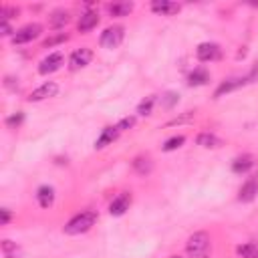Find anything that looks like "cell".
Returning <instances> with one entry per match:
<instances>
[{
    "label": "cell",
    "instance_id": "obj_1",
    "mask_svg": "<svg viewBox=\"0 0 258 258\" xmlns=\"http://www.w3.org/2000/svg\"><path fill=\"white\" fill-rule=\"evenodd\" d=\"M97 220H99V214L95 210H83V212H79L77 216H73L64 224V234H69V236L85 234V232H89L95 226Z\"/></svg>",
    "mask_w": 258,
    "mask_h": 258
},
{
    "label": "cell",
    "instance_id": "obj_2",
    "mask_svg": "<svg viewBox=\"0 0 258 258\" xmlns=\"http://www.w3.org/2000/svg\"><path fill=\"white\" fill-rule=\"evenodd\" d=\"M187 258H210L212 254V240L208 232H194L185 242Z\"/></svg>",
    "mask_w": 258,
    "mask_h": 258
},
{
    "label": "cell",
    "instance_id": "obj_3",
    "mask_svg": "<svg viewBox=\"0 0 258 258\" xmlns=\"http://www.w3.org/2000/svg\"><path fill=\"white\" fill-rule=\"evenodd\" d=\"M123 38H125V28L115 24V26H109V28H105L101 32L99 42H101L103 48H117L123 42Z\"/></svg>",
    "mask_w": 258,
    "mask_h": 258
},
{
    "label": "cell",
    "instance_id": "obj_4",
    "mask_svg": "<svg viewBox=\"0 0 258 258\" xmlns=\"http://www.w3.org/2000/svg\"><path fill=\"white\" fill-rule=\"evenodd\" d=\"M42 32V26L38 22H32V24H26L22 28H18L12 36V42L14 44H26V42H32L34 38H38Z\"/></svg>",
    "mask_w": 258,
    "mask_h": 258
},
{
    "label": "cell",
    "instance_id": "obj_5",
    "mask_svg": "<svg viewBox=\"0 0 258 258\" xmlns=\"http://www.w3.org/2000/svg\"><path fill=\"white\" fill-rule=\"evenodd\" d=\"M93 58V50L89 46H81V48H75L69 56V69L71 71H79V69H85Z\"/></svg>",
    "mask_w": 258,
    "mask_h": 258
},
{
    "label": "cell",
    "instance_id": "obj_6",
    "mask_svg": "<svg viewBox=\"0 0 258 258\" xmlns=\"http://www.w3.org/2000/svg\"><path fill=\"white\" fill-rule=\"evenodd\" d=\"M64 64V54L62 52H50L48 56H44L38 64V73L40 75H52L56 73L60 67Z\"/></svg>",
    "mask_w": 258,
    "mask_h": 258
},
{
    "label": "cell",
    "instance_id": "obj_7",
    "mask_svg": "<svg viewBox=\"0 0 258 258\" xmlns=\"http://www.w3.org/2000/svg\"><path fill=\"white\" fill-rule=\"evenodd\" d=\"M196 56L198 60L202 62H212V60H218L222 56V48L220 44L216 42H202L198 48H196Z\"/></svg>",
    "mask_w": 258,
    "mask_h": 258
},
{
    "label": "cell",
    "instance_id": "obj_8",
    "mask_svg": "<svg viewBox=\"0 0 258 258\" xmlns=\"http://www.w3.org/2000/svg\"><path fill=\"white\" fill-rule=\"evenodd\" d=\"M56 93H58V85H56L54 81H46V83H42L40 87H36V89L28 95V101H30V103H38V101H44V99L54 97Z\"/></svg>",
    "mask_w": 258,
    "mask_h": 258
},
{
    "label": "cell",
    "instance_id": "obj_9",
    "mask_svg": "<svg viewBox=\"0 0 258 258\" xmlns=\"http://www.w3.org/2000/svg\"><path fill=\"white\" fill-rule=\"evenodd\" d=\"M129 208H131V194H129V191H121V194H117V196L111 200V204H109V214H111V216H123Z\"/></svg>",
    "mask_w": 258,
    "mask_h": 258
},
{
    "label": "cell",
    "instance_id": "obj_10",
    "mask_svg": "<svg viewBox=\"0 0 258 258\" xmlns=\"http://www.w3.org/2000/svg\"><path fill=\"white\" fill-rule=\"evenodd\" d=\"M256 196H258V177L252 175V177H248V179L240 185V189H238V200L244 202V204H248V202H252Z\"/></svg>",
    "mask_w": 258,
    "mask_h": 258
},
{
    "label": "cell",
    "instance_id": "obj_11",
    "mask_svg": "<svg viewBox=\"0 0 258 258\" xmlns=\"http://www.w3.org/2000/svg\"><path fill=\"white\" fill-rule=\"evenodd\" d=\"M149 8H151V12H155L159 16H173L179 12L181 6L177 2H171V0H153L149 4Z\"/></svg>",
    "mask_w": 258,
    "mask_h": 258
},
{
    "label": "cell",
    "instance_id": "obj_12",
    "mask_svg": "<svg viewBox=\"0 0 258 258\" xmlns=\"http://www.w3.org/2000/svg\"><path fill=\"white\" fill-rule=\"evenodd\" d=\"M244 85H248L246 77H232V79L220 83V87L216 89L214 97L220 99V97H224V95H228V93H232V91H236V89H240V87H244Z\"/></svg>",
    "mask_w": 258,
    "mask_h": 258
},
{
    "label": "cell",
    "instance_id": "obj_13",
    "mask_svg": "<svg viewBox=\"0 0 258 258\" xmlns=\"http://www.w3.org/2000/svg\"><path fill=\"white\" fill-rule=\"evenodd\" d=\"M119 135H121V131H119L117 125H109V127H105V129L101 131V135L97 137V141H95V149H105V147L111 145Z\"/></svg>",
    "mask_w": 258,
    "mask_h": 258
},
{
    "label": "cell",
    "instance_id": "obj_14",
    "mask_svg": "<svg viewBox=\"0 0 258 258\" xmlns=\"http://www.w3.org/2000/svg\"><path fill=\"white\" fill-rule=\"evenodd\" d=\"M252 167H254V157L250 153H242V155L234 157V161H232V171L238 173V175L248 173Z\"/></svg>",
    "mask_w": 258,
    "mask_h": 258
},
{
    "label": "cell",
    "instance_id": "obj_15",
    "mask_svg": "<svg viewBox=\"0 0 258 258\" xmlns=\"http://www.w3.org/2000/svg\"><path fill=\"white\" fill-rule=\"evenodd\" d=\"M97 24H99V14H97L95 10H87V12L81 14V18H79V22H77V28H79V32H89V30H93Z\"/></svg>",
    "mask_w": 258,
    "mask_h": 258
},
{
    "label": "cell",
    "instance_id": "obj_16",
    "mask_svg": "<svg viewBox=\"0 0 258 258\" xmlns=\"http://www.w3.org/2000/svg\"><path fill=\"white\" fill-rule=\"evenodd\" d=\"M36 202H38V206L40 208H50L52 204H54V189H52V185H40L38 189H36Z\"/></svg>",
    "mask_w": 258,
    "mask_h": 258
},
{
    "label": "cell",
    "instance_id": "obj_17",
    "mask_svg": "<svg viewBox=\"0 0 258 258\" xmlns=\"http://www.w3.org/2000/svg\"><path fill=\"white\" fill-rule=\"evenodd\" d=\"M133 10V2H113V4H107V12L115 18H123V16H129Z\"/></svg>",
    "mask_w": 258,
    "mask_h": 258
},
{
    "label": "cell",
    "instance_id": "obj_18",
    "mask_svg": "<svg viewBox=\"0 0 258 258\" xmlns=\"http://www.w3.org/2000/svg\"><path fill=\"white\" fill-rule=\"evenodd\" d=\"M69 20H71V14H69V10H64V8H56V10L50 12V28H54V30L67 26Z\"/></svg>",
    "mask_w": 258,
    "mask_h": 258
},
{
    "label": "cell",
    "instance_id": "obj_19",
    "mask_svg": "<svg viewBox=\"0 0 258 258\" xmlns=\"http://www.w3.org/2000/svg\"><path fill=\"white\" fill-rule=\"evenodd\" d=\"M208 81H210V73L206 69H202V67L194 69L187 75V85L189 87H202V85H208Z\"/></svg>",
    "mask_w": 258,
    "mask_h": 258
},
{
    "label": "cell",
    "instance_id": "obj_20",
    "mask_svg": "<svg viewBox=\"0 0 258 258\" xmlns=\"http://www.w3.org/2000/svg\"><path fill=\"white\" fill-rule=\"evenodd\" d=\"M133 169H135L139 175H147V173H151V169H153V161H151V157H149V155H137V157L133 159Z\"/></svg>",
    "mask_w": 258,
    "mask_h": 258
},
{
    "label": "cell",
    "instance_id": "obj_21",
    "mask_svg": "<svg viewBox=\"0 0 258 258\" xmlns=\"http://www.w3.org/2000/svg\"><path fill=\"white\" fill-rule=\"evenodd\" d=\"M196 143L202 145V147H220V145H222V139L216 137V135L210 133V131H202V133L196 137Z\"/></svg>",
    "mask_w": 258,
    "mask_h": 258
},
{
    "label": "cell",
    "instance_id": "obj_22",
    "mask_svg": "<svg viewBox=\"0 0 258 258\" xmlns=\"http://www.w3.org/2000/svg\"><path fill=\"white\" fill-rule=\"evenodd\" d=\"M236 254L240 258H258V244L256 242H244L236 248Z\"/></svg>",
    "mask_w": 258,
    "mask_h": 258
},
{
    "label": "cell",
    "instance_id": "obj_23",
    "mask_svg": "<svg viewBox=\"0 0 258 258\" xmlns=\"http://www.w3.org/2000/svg\"><path fill=\"white\" fill-rule=\"evenodd\" d=\"M155 103H157V95H149V97H145V99L137 105V113H139V115H143V117L151 115V111H153Z\"/></svg>",
    "mask_w": 258,
    "mask_h": 258
},
{
    "label": "cell",
    "instance_id": "obj_24",
    "mask_svg": "<svg viewBox=\"0 0 258 258\" xmlns=\"http://www.w3.org/2000/svg\"><path fill=\"white\" fill-rule=\"evenodd\" d=\"M2 254L4 258H20V248L12 240H2Z\"/></svg>",
    "mask_w": 258,
    "mask_h": 258
},
{
    "label": "cell",
    "instance_id": "obj_25",
    "mask_svg": "<svg viewBox=\"0 0 258 258\" xmlns=\"http://www.w3.org/2000/svg\"><path fill=\"white\" fill-rule=\"evenodd\" d=\"M183 141H185L183 135H173V137H169V139L163 143V151H175V149H179V147L183 145Z\"/></svg>",
    "mask_w": 258,
    "mask_h": 258
},
{
    "label": "cell",
    "instance_id": "obj_26",
    "mask_svg": "<svg viewBox=\"0 0 258 258\" xmlns=\"http://www.w3.org/2000/svg\"><path fill=\"white\" fill-rule=\"evenodd\" d=\"M69 36L64 34V32H58V34H54V36H48V38H44L42 40V48H50V46H54V44H60V42H64Z\"/></svg>",
    "mask_w": 258,
    "mask_h": 258
},
{
    "label": "cell",
    "instance_id": "obj_27",
    "mask_svg": "<svg viewBox=\"0 0 258 258\" xmlns=\"http://www.w3.org/2000/svg\"><path fill=\"white\" fill-rule=\"evenodd\" d=\"M194 117H196V113H194V111H185L183 115L169 119V121H167V127H171V125H183V123H189Z\"/></svg>",
    "mask_w": 258,
    "mask_h": 258
},
{
    "label": "cell",
    "instance_id": "obj_28",
    "mask_svg": "<svg viewBox=\"0 0 258 258\" xmlns=\"http://www.w3.org/2000/svg\"><path fill=\"white\" fill-rule=\"evenodd\" d=\"M22 121H24V113H22V111H16L14 115L6 117V127H10V129H18V127L22 125Z\"/></svg>",
    "mask_w": 258,
    "mask_h": 258
},
{
    "label": "cell",
    "instance_id": "obj_29",
    "mask_svg": "<svg viewBox=\"0 0 258 258\" xmlns=\"http://www.w3.org/2000/svg\"><path fill=\"white\" fill-rule=\"evenodd\" d=\"M177 101H179V95L177 93H167L165 97H161V107L163 109H171Z\"/></svg>",
    "mask_w": 258,
    "mask_h": 258
},
{
    "label": "cell",
    "instance_id": "obj_30",
    "mask_svg": "<svg viewBox=\"0 0 258 258\" xmlns=\"http://www.w3.org/2000/svg\"><path fill=\"white\" fill-rule=\"evenodd\" d=\"M135 125V117H123L119 123H117V127H119V131L123 133V131H127V129H131Z\"/></svg>",
    "mask_w": 258,
    "mask_h": 258
},
{
    "label": "cell",
    "instance_id": "obj_31",
    "mask_svg": "<svg viewBox=\"0 0 258 258\" xmlns=\"http://www.w3.org/2000/svg\"><path fill=\"white\" fill-rule=\"evenodd\" d=\"M10 220H12L10 210H8V208H2V210H0V226H6Z\"/></svg>",
    "mask_w": 258,
    "mask_h": 258
},
{
    "label": "cell",
    "instance_id": "obj_32",
    "mask_svg": "<svg viewBox=\"0 0 258 258\" xmlns=\"http://www.w3.org/2000/svg\"><path fill=\"white\" fill-rule=\"evenodd\" d=\"M246 81H248V83H256V81H258V62H256V64L252 67V71L246 75Z\"/></svg>",
    "mask_w": 258,
    "mask_h": 258
},
{
    "label": "cell",
    "instance_id": "obj_33",
    "mask_svg": "<svg viewBox=\"0 0 258 258\" xmlns=\"http://www.w3.org/2000/svg\"><path fill=\"white\" fill-rule=\"evenodd\" d=\"M171 258H179V256H171Z\"/></svg>",
    "mask_w": 258,
    "mask_h": 258
}]
</instances>
